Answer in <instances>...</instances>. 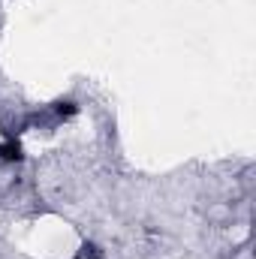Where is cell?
<instances>
[{
  "label": "cell",
  "instance_id": "cell-2",
  "mask_svg": "<svg viewBox=\"0 0 256 259\" xmlns=\"http://www.w3.org/2000/svg\"><path fill=\"white\" fill-rule=\"evenodd\" d=\"M21 160H24V151L15 139L0 142V166H12V163H21Z\"/></svg>",
  "mask_w": 256,
  "mask_h": 259
},
{
  "label": "cell",
  "instance_id": "cell-1",
  "mask_svg": "<svg viewBox=\"0 0 256 259\" xmlns=\"http://www.w3.org/2000/svg\"><path fill=\"white\" fill-rule=\"evenodd\" d=\"M49 112H52L58 121H69V118H75V115H78V103H75V100H69V97H58V100L49 106Z\"/></svg>",
  "mask_w": 256,
  "mask_h": 259
},
{
  "label": "cell",
  "instance_id": "cell-3",
  "mask_svg": "<svg viewBox=\"0 0 256 259\" xmlns=\"http://www.w3.org/2000/svg\"><path fill=\"white\" fill-rule=\"evenodd\" d=\"M75 259H106V256H103V250H100V247H97L94 241H84V244L78 247Z\"/></svg>",
  "mask_w": 256,
  "mask_h": 259
}]
</instances>
